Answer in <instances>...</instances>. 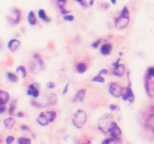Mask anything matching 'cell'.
<instances>
[{
	"instance_id": "obj_1",
	"label": "cell",
	"mask_w": 154,
	"mask_h": 144,
	"mask_svg": "<svg viewBox=\"0 0 154 144\" xmlns=\"http://www.w3.org/2000/svg\"><path fill=\"white\" fill-rule=\"evenodd\" d=\"M129 24V12L126 6L122 9L120 14L118 17L115 19L114 26L118 30H123L128 27Z\"/></svg>"
},
{
	"instance_id": "obj_2",
	"label": "cell",
	"mask_w": 154,
	"mask_h": 144,
	"mask_svg": "<svg viewBox=\"0 0 154 144\" xmlns=\"http://www.w3.org/2000/svg\"><path fill=\"white\" fill-rule=\"evenodd\" d=\"M114 122V117L110 114H106L102 116L98 121V128L104 134H108V131Z\"/></svg>"
},
{
	"instance_id": "obj_3",
	"label": "cell",
	"mask_w": 154,
	"mask_h": 144,
	"mask_svg": "<svg viewBox=\"0 0 154 144\" xmlns=\"http://www.w3.org/2000/svg\"><path fill=\"white\" fill-rule=\"evenodd\" d=\"M57 114L54 110L43 112L37 118V122L41 126H45L48 125L49 123L52 122L57 118Z\"/></svg>"
},
{
	"instance_id": "obj_4",
	"label": "cell",
	"mask_w": 154,
	"mask_h": 144,
	"mask_svg": "<svg viewBox=\"0 0 154 144\" xmlns=\"http://www.w3.org/2000/svg\"><path fill=\"white\" fill-rule=\"evenodd\" d=\"M87 120V115L84 110H78L72 118V124L77 128H82L86 124Z\"/></svg>"
},
{
	"instance_id": "obj_5",
	"label": "cell",
	"mask_w": 154,
	"mask_h": 144,
	"mask_svg": "<svg viewBox=\"0 0 154 144\" xmlns=\"http://www.w3.org/2000/svg\"><path fill=\"white\" fill-rule=\"evenodd\" d=\"M145 90L149 97H154V76L147 74L145 77Z\"/></svg>"
},
{
	"instance_id": "obj_6",
	"label": "cell",
	"mask_w": 154,
	"mask_h": 144,
	"mask_svg": "<svg viewBox=\"0 0 154 144\" xmlns=\"http://www.w3.org/2000/svg\"><path fill=\"white\" fill-rule=\"evenodd\" d=\"M122 98L126 101H129L130 104L133 103L135 101V96L132 90L131 89V81L129 80L128 86L126 87H123V92H122Z\"/></svg>"
},
{
	"instance_id": "obj_7",
	"label": "cell",
	"mask_w": 154,
	"mask_h": 144,
	"mask_svg": "<svg viewBox=\"0 0 154 144\" xmlns=\"http://www.w3.org/2000/svg\"><path fill=\"white\" fill-rule=\"evenodd\" d=\"M108 134L110 137L114 138L118 142H120L122 137V131L116 122H113L111 126H110V129L108 131Z\"/></svg>"
},
{
	"instance_id": "obj_8",
	"label": "cell",
	"mask_w": 154,
	"mask_h": 144,
	"mask_svg": "<svg viewBox=\"0 0 154 144\" xmlns=\"http://www.w3.org/2000/svg\"><path fill=\"white\" fill-rule=\"evenodd\" d=\"M123 90V87L120 83H116V82H112L109 84V92L114 97L119 98L122 96Z\"/></svg>"
},
{
	"instance_id": "obj_9",
	"label": "cell",
	"mask_w": 154,
	"mask_h": 144,
	"mask_svg": "<svg viewBox=\"0 0 154 144\" xmlns=\"http://www.w3.org/2000/svg\"><path fill=\"white\" fill-rule=\"evenodd\" d=\"M21 20V11L18 8L12 9V15L8 17V20L10 23L16 25L20 23Z\"/></svg>"
},
{
	"instance_id": "obj_10",
	"label": "cell",
	"mask_w": 154,
	"mask_h": 144,
	"mask_svg": "<svg viewBox=\"0 0 154 144\" xmlns=\"http://www.w3.org/2000/svg\"><path fill=\"white\" fill-rule=\"evenodd\" d=\"M113 67H114V69H113V71H112V74L114 76L120 77L123 76L124 75V73H125V65H123V64L120 63V59H117L114 62V65H113Z\"/></svg>"
},
{
	"instance_id": "obj_11",
	"label": "cell",
	"mask_w": 154,
	"mask_h": 144,
	"mask_svg": "<svg viewBox=\"0 0 154 144\" xmlns=\"http://www.w3.org/2000/svg\"><path fill=\"white\" fill-rule=\"evenodd\" d=\"M28 96H33L34 98H38L39 96V90L38 88L36 87L35 83H32L29 86V89L27 90Z\"/></svg>"
},
{
	"instance_id": "obj_12",
	"label": "cell",
	"mask_w": 154,
	"mask_h": 144,
	"mask_svg": "<svg viewBox=\"0 0 154 144\" xmlns=\"http://www.w3.org/2000/svg\"><path fill=\"white\" fill-rule=\"evenodd\" d=\"M20 46V41L17 39H12L8 42V47L11 51L12 52H15L19 48V47Z\"/></svg>"
},
{
	"instance_id": "obj_13",
	"label": "cell",
	"mask_w": 154,
	"mask_h": 144,
	"mask_svg": "<svg viewBox=\"0 0 154 144\" xmlns=\"http://www.w3.org/2000/svg\"><path fill=\"white\" fill-rule=\"evenodd\" d=\"M112 48H113V46H112L111 44L110 43H108V44H104L103 45L101 46V49H100V51H101V54L102 55H105V56H107L109 55L111 52Z\"/></svg>"
},
{
	"instance_id": "obj_14",
	"label": "cell",
	"mask_w": 154,
	"mask_h": 144,
	"mask_svg": "<svg viewBox=\"0 0 154 144\" xmlns=\"http://www.w3.org/2000/svg\"><path fill=\"white\" fill-rule=\"evenodd\" d=\"M85 95H86V89H80V90L77 92V94L75 95V98H74V99H73V101L74 102H76V101L82 102L83 101Z\"/></svg>"
},
{
	"instance_id": "obj_15",
	"label": "cell",
	"mask_w": 154,
	"mask_h": 144,
	"mask_svg": "<svg viewBox=\"0 0 154 144\" xmlns=\"http://www.w3.org/2000/svg\"><path fill=\"white\" fill-rule=\"evenodd\" d=\"M10 99V95L5 91H0V104H6Z\"/></svg>"
},
{
	"instance_id": "obj_16",
	"label": "cell",
	"mask_w": 154,
	"mask_h": 144,
	"mask_svg": "<svg viewBox=\"0 0 154 144\" xmlns=\"http://www.w3.org/2000/svg\"><path fill=\"white\" fill-rule=\"evenodd\" d=\"M38 15L39 18H40L41 20H42L43 21L46 22V23H50V22L51 21V19L47 16L45 11H44V9L39 10L38 12Z\"/></svg>"
},
{
	"instance_id": "obj_17",
	"label": "cell",
	"mask_w": 154,
	"mask_h": 144,
	"mask_svg": "<svg viewBox=\"0 0 154 144\" xmlns=\"http://www.w3.org/2000/svg\"><path fill=\"white\" fill-rule=\"evenodd\" d=\"M3 123L4 125H5V127L7 129H11V128H13L14 125H15V119L14 118H12V117H9V118L4 120Z\"/></svg>"
},
{
	"instance_id": "obj_18",
	"label": "cell",
	"mask_w": 154,
	"mask_h": 144,
	"mask_svg": "<svg viewBox=\"0 0 154 144\" xmlns=\"http://www.w3.org/2000/svg\"><path fill=\"white\" fill-rule=\"evenodd\" d=\"M28 21H29V24L32 26H35L37 23V18H36V14H35L33 11L29 12V15H28Z\"/></svg>"
},
{
	"instance_id": "obj_19",
	"label": "cell",
	"mask_w": 154,
	"mask_h": 144,
	"mask_svg": "<svg viewBox=\"0 0 154 144\" xmlns=\"http://www.w3.org/2000/svg\"><path fill=\"white\" fill-rule=\"evenodd\" d=\"M87 70V65L84 62H80L77 65V71L79 74H84Z\"/></svg>"
},
{
	"instance_id": "obj_20",
	"label": "cell",
	"mask_w": 154,
	"mask_h": 144,
	"mask_svg": "<svg viewBox=\"0 0 154 144\" xmlns=\"http://www.w3.org/2000/svg\"><path fill=\"white\" fill-rule=\"evenodd\" d=\"M7 77L12 83H17L18 81V79H19L17 75L15 73H12V72H8L7 73Z\"/></svg>"
},
{
	"instance_id": "obj_21",
	"label": "cell",
	"mask_w": 154,
	"mask_h": 144,
	"mask_svg": "<svg viewBox=\"0 0 154 144\" xmlns=\"http://www.w3.org/2000/svg\"><path fill=\"white\" fill-rule=\"evenodd\" d=\"M57 95L52 93V94L50 95V97H49L48 102H47V104H48L49 105L54 106V105H56V104H57Z\"/></svg>"
},
{
	"instance_id": "obj_22",
	"label": "cell",
	"mask_w": 154,
	"mask_h": 144,
	"mask_svg": "<svg viewBox=\"0 0 154 144\" xmlns=\"http://www.w3.org/2000/svg\"><path fill=\"white\" fill-rule=\"evenodd\" d=\"M16 72H17V73L20 74V75H21V77L23 78L26 77V68H25L24 66H23V65H20V66L18 67V68H17Z\"/></svg>"
},
{
	"instance_id": "obj_23",
	"label": "cell",
	"mask_w": 154,
	"mask_h": 144,
	"mask_svg": "<svg viewBox=\"0 0 154 144\" xmlns=\"http://www.w3.org/2000/svg\"><path fill=\"white\" fill-rule=\"evenodd\" d=\"M18 144H31V140L29 138L20 137L17 139Z\"/></svg>"
},
{
	"instance_id": "obj_24",
	"label": "cell",
	"mask_w": 154,
	"mask_h": 144,
	"mask_svg": "<svg viewBox=\"0 0 154 144\" xmlns=\"http://www.w3.org/2000/svg\"><path fill=\"white\" fill-rule=\"evenodd\" d=\"M16 101H12V103H11L9 108H8V114H9V115H13L14 114L15 108H16Z\"/></svg>"
},
{
	"instance_id": "obj_25",
	"label": "cell",
	"mask_w": 154,
	"mask_h": 144,
	"mask_svg": "<svg viewBox=\"0 0 154 144\" xmlns=\"http://www.w3.org/2000/svg\"><path fill=\"white\" fill-rule=\"evenodd\" d=\"M92 82H96V83H105V78L103 77L102 75H97V76L94 77L92 78Z\"/></svg>"
},
{
	"instance_id": "obj_26",
	"label": "cell",
	"mask_w": 154,
	"mask_h": 144,
	"mask_svg": "<svg viewBox=\"0 0 154 144\" xmlns=\"http://www.w3.org/2000/svg\"><path fill=\"white\" fill-rule=\"evenodd\" d=\"M118 141L117 140H115L114 138L110 137V138H107L105 140L102 141V144H117Z\"/></svg>"
},
{
	"instance_id": "obj_27",
	"label": "cell",
	"mask_w": 154,
	"mask_h": 144,
	"mask_svg": "<svg viewBox=\"0 0 154 144\" xmlns=\"http://www.w3.org/2000/svg\"><path fill=\"white\" fill-rule=\"evenodd\" d=\"M146 125H147V126H149L150 129H151L154 132V117L152 119H150V121L147 122Z\"/></svg>"
},
{
	"instance_id": "obj_28",
	"label": "cell",
	"mask_w": 154,
	"mask_h": 144,
	"mask_svg": "<svg viewBox=\"0 0 154 144\" xmlns=\"http://www.w3.org/2000/svg\"><path fill=\"white\" fill-rule=\"evenodd\" d=\"M15 141V137L14 136H8L5 138V143L12 144Z\"/></svg>"
},
{
	"instance_id": "obj_29",
	"label": "cell",
	"mask_w": 154,
	"mask_h": 144,
	"mask_svg": "<svg viewBox=\"0 0 154 144\" xmlns=\"http://www.w3.org/2000/svg\"><path fill=\"white\" fill-rule=\"evenodd\" d=\"M102 39H99V40H97V41H95V42H93L92 44V47H93V48H95V49H96V48H98V47H99V44H101V42H102Z\"/></svg>"
},
{
	"instance_id": "obj_30",
	"label": "cell",
	"mask_w": 154,
	"mask_h": 144,
	"mask_svg": "<svg viewBox=\"0 0 154 144\" xmlns=\"http://www.w3.org/2000/svg\"><path fill=\"white\" fill-rule=\"evenodd\" d=\"M76 2H78V3L80 4V5H81L82 7H84V8H87L88 5L87 3H86V2L85 1V0H75Z\"/></svg>"
},
{
	"instance_id": "obj_31",
	"label": "cell",
	"mask_w": 154,
	"mask_h": 144,
	"mask_svg": "<svg viewBox=\"0 0 154 144\" xmlns=\"http://www.w3.org/2000/svg\"><path fill=\"white\" fill-rule=\"evenodd\" d=\"M32 105L33 106V107H37V108H41V107H44V105H43V104H40V103H38V102H36V101H32Z\"/></svg>"
},
{
	"instance_id": "obj_32",
	"label": "cell",
	"mask_w": 154,
	"mask_h": 144,
	"mask_svg": "<svg viewBox=\"0 0 154 144\" xmlns=\"http://www.w3.org/2000/svg\"><path fill=\"white\" fill-rule=\"evenodd\" d=\"M64 20H67V21H73L74 20V16L72 15H65L64 16Z\"/></svg>"
},
{
	"instance_id": "obj_33",
	"label": "cell",
	"mask_w": 154,
	"mask_h": 144,
	"mask_svg": "<svg viewBox=\"0 0 154 144\" xmlns=\"http://www.w3.org/2000/svg\"><path fill=\"white\" fill-rule=\"evenodd\" d=\"M47 87L50 89H54V88L56 87L55 83H54V82H48V83H47Z\"/></svg>"
},
{
	"instance_id": "obj_34",
	"label": "cell",
	"mask_w": 154,
	"mask_h": 144,
	"mask_svg": "<svg viewBox=\"0 0 154 144\" xmlns=\"http://www.w3.org/2000/svg\"><path fill=\"white\" fill-rule=\"evenodd\" d=\"M109 108L110 110H119V106L117 104H111L109 105Z\"/></svg>"
},
{
	"instance_id": "obj_35",
	"label": "cell",
	"mask_w": 154,
	"mask_h": 144,
	"mask_svg": "<svg viewBox=\"0 0 154 144\" xmlns=\"http://www.w3.org/2000/svg\"><path fill=\"white\" fill-rule=\"evenodd\" d=\"M101 8H102V10H107L110 8V5H109L108 3L104 2V3L102 4V5H101Z\"/></svg>"
},
{
	"instance_id": "obj_36",
	"label": "cell",
	"mask_w": 154,
	"mask_h": 144,
	"mask_svg": "<svg viewBox=\"0 0 154 144\" xmlns=\"http://www.w3.org/2000/svg\"><path fill=\"white\" fill-rule=\"evenodd\" d=\"M147 74L150 76H154V67H150L148 68Z\"/></svg>"
},
{
	"instance_id": "obj_37",
	"label": "cell",
	"mask_w": 154,
	"mask_h": 144,
	"mask_svg": "<svg viewBox=\"0 0 154 144\" xmlns=\"http://www.w3.org/2000/svg\"><path fill=\"white\" fill-rule=\"evenodd\" d=\"M6 110V107H5V104H0V114H2Z\"/></svg>"
},
{
	"instance_id": "obj_38",
	"label": "cell",
	"mask_w": 154,
	"mask_h": 144,
	"mask_svg": "<svg viewBox=\"0 0 154 144\" xmlns=\"http://www.w3.org/2000/svg\"><path fill=\"white\" fill-rule=\"evenodd\" d=\"M108 70L105 69V68H104V69L101 70L100 71H99V73L98 74V75H107L108 74Z\"/></svg>"
},
{
	"instance_id": "obj_39",
	"label": "cell",
	"mask_w": 154,
	"mask_h": 144,
	"mask_svg": "<svg viewBox=\"0 0 154 144\" xmlns=\"http://www.w3.org/2000/svg\"><path fill=\"white\" fill-rule=\"evenodd\" d=\"M68 86H69V84H68V83H67V84L65 86V87H64L63 91H62V95H65V94H66L67 92H68Z\"/></svg>"
},
{
	"instance_id": "obj_40",
	"label": "cell",
	"mask_w": 154,
	"mask_h": 144,
	"mask_svg": "<svg viewBox=\"0 0 154 144\" xmlns=\"http://www.w3.org/2000/svg\"><path fill=\"white\" fill-rule=\"evenodd\" d=\"M20 128H21V129L23 130V131H30V129H29V127L26 125H20Z\"/></svg>"
},
{
	"instance_id": "obj_41",
	"label": "cell",
	"mask_w": 154,
	"mask_h": 144,
	"mask_svg": "<svg viewBox=\"0 0 154 144\" xmlns=\"http://www.w3.org/2000/svg\"><path fill=\"white\" fill-rule=\"evenodd\" d=\"M17 116L18 118H23L24 117V114L22 111H19L17 113Z\"/></svg>"
},
{
	"instance_id": "obj_42",
	"label": "cell",
	"mask_w": 154,
	"mask_h": 144,
	"mask_svg": "<svg viewBox=\"0 0 154 144\" xmlns=\"http://www.w3.org/2000/svg\"><path fill=\"white\" fill-rule=\"evenodd\" d=\"M89 5H90V6L93 5V4H94V0H89Z\"/></svg>"
},
{
	"instance_id": "obj_43",
	"label": "cell",
	"mask_w": 154,
	"mask_h": 144,
	"mask_svg": "<svg viewBox=\"0 0 154 144\" xmlns=\"http://www.w3.org/2000/svg\"><path fill=\"white\" fill-rule=\"evenodd\" d=\"M110 2H111V3L113 4V5H115V4L117 3V0H110Z\"/></svg>"
}]
</instances>
